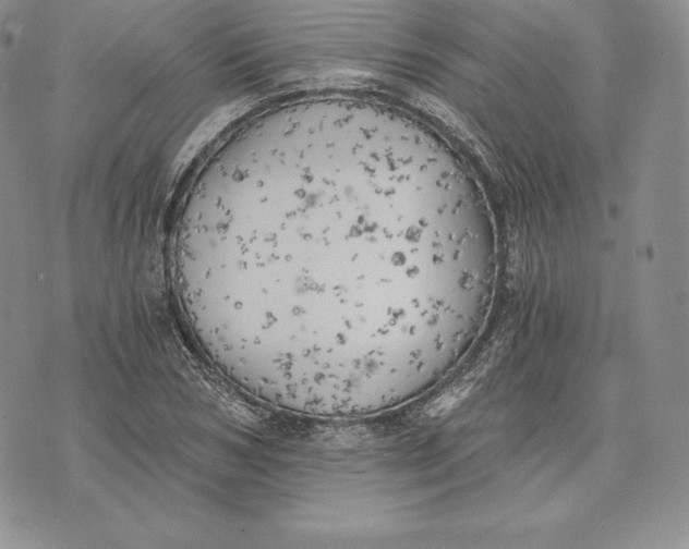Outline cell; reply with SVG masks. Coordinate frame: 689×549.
Instances as JSON below:
<instances>
[{
    "mask_svg": "<svg viewBox=\"0 0 689 549\" xmlns=\"http://www.w3.org/2000/svg\"><path fill=\"white\" fill-rule=\"evenodd\" d=\"M318 152L275 145L232 167L174 252V284L238 388L294 414L364 417L422 396L458 361L496 256L438 180Z\"/></svg>",
    "mask_w": 689,
    "mask_h": 549,
    "instance_id": "obj_1",
    "label": "cell"
}]
</instances>
